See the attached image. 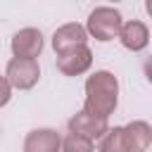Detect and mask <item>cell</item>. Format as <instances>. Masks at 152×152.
Masks as SVG:
<instances>
[{
    "instance_id": "cell-1",
    "label": "cell",
    "mask_w": 152,
    "mask_h": 152,
    "mask_svg": "<svg viewBox=\"0 0 152 152\" xmlns=\"http://www.w3.org/2000/svg\"><path fill=\"white\" fill-rule=\"evenodd\" d=\"M119 102V81L112 71H95L93 76H88L86 81V102H83V112L97 116V119H107L109 114H114Z\"/></svg>"
},
{
    "instance_id": "cell-2",
    "label": "cell",
    "mask_w": 152,
    "mask_h": 152,
    "mask_svg": "<svg viewBox=\"0 0 152 152\" xmlns=\"http://www.w3.org/2000/svg\"><path fill=\"white\" fill-rule=\"evenodd\" d=\"M121 14L119 10L114 7H95L90 14H88V21H86V33L93 36L95 40L100 43H107V40H114L119 36V28H121Z\"/></svg>"
},
{
    "instance_id": "cell-3",
    "label": "cell",
    "mask_w": 152,
    "mask_h": 152,
    "mask_svg": "<svg viewBox=\"0 0 152 152\" xmlns=\"http://www.w3.org/2000/svg\"><path fill=\"white\" fill-rule=\"evenodd\" d=\"M40 78V66L36 59H17L12 57L7 62L5 69V81L10 83V88L17 90H31Z\"/></svg>"
},
{
    "instance_id": "cell-4",
    "label": "cell",
    "mask_w": 152,
    "mask_h": 152,
    "mask_svg": "<svg viewBox=\"0 0 152 152\" xmlns=\"http://www.w3.org/2000/svg\"><path fill=\"white\" fill-rule=\"evenodd\" d=\"M10 48L17 59H36L43 50V33L38 28H21L12 36Z\"/></svg>"
},
{
    "instance_id": "cell-5",
    "label": "cell",
    "mask_w": 152,
    "mask_h": 152,
    "mask_svg": "<svg viewBox=\"0 0 152 152\" xmlns=\"http://www.w3.org/2000/svg\"><path fill=\"white\" fill-rule=\"evenodd\" d=\"M90 64H93V52L88 45H78L74 50L57 55V69L64 76H81L90 69Z\"/></svg>"
},
{
    "instance_id": "cell-6",
    "label": "cell",
    "mask_w": 152,
    "mask_h": 152,
    "mask_svg": "<svg viewBox=\"0 0 152 152\" xmlns=\"http://www.w3.org/2000/svg\"><path fill=\"white\" fill-rule=\"evenodd\" d=\"M107 128H109L107 126V119H97V116H93V114H88L83 109L69 119V133H74L78 138H86L90 142L100 140Z\"/></svg>"
},
{
    "instance_id": "cell-7",
    "label": "cell",
    "mask_w": 152,
    "mask_h": 152,
    "mask_svg": "<svg viewBox=\"0 0 152 152\" xmlns=\"http://www.w3.org/2000/svg\"><path fill=\"white\" fill-rule=\"evenodd\" d=\"M86 40H88V33H86V28H83L81 24H76V21L64 24V26H59V28L52 33V48H55L57 55H62V52H66V50H74V48H78V45H86Z\"/></svg>"
},
{
    "instance_id": "cell-8",
    "label": "cell",
    "mask_w": 152,
    "mask_h": 152,
    "mask_svg": "<svg viewBox=\"0 0 152 152\" xmlns=\"http://www.w3.org/2000/svg\"><path fill=\"white\" fill-rule=\"evenodd\" d=\"M116 38L121 40V45H124L126 50H131V52H140V50H145L147 43H150V31H147V26H145L142 21L131 19V21L121 24Z\"/></svg>"
},
{
    "instance_id": "cell-9",
    "label": "cell",
    "mask_w": 152,
    "mask_h": 152,
    "mask_svg": "<svg viewBox=\"0 0 152 152\" xmlns=\"http://www.w3.org/2000/svg\"><path fill=\"white\" fill-rule=\"evenodd\" d=\"M62 138L52 128H36L24 138V152H59Z\"/></svg>"
},
{
    "instance_id": "cell-10",
    "label": "cell",
    "mask_w": 152,
    "mask_h": 152,
    "mask_svg": "<svg viewBox=\"0 0 152 152\" xmlns=\"http://www.w3.org/2000/svg\"><path fill=\"white\" fill-rule=\"evenodd\" d=\"M121 128H124L128 152H147V147L152 142V128L147 121H131Z\"/></svg>"
},
{
    "instance_id": "cell-11",
    "label": "cell",
    "mask_w": 152,
    "mask_h": 152,
    "mask_svg": "<svg viewBox=\"0 0 152 152\" xmlns=\"http://www.w3.org/2000/svg\"><path fill=\"white\" fill-rule=\"evenodd\" d=\"M97 150H100V152H128L126 138H124V128H121V126L107 128V131L102 133V138L97 140Z\"/></svg>"
},
{
    "instance_id": "cell-12",
    "label": "cell",
    "mask_w": 152,
    "mask_h": 152,
    "mask_svg": "<svg viewBox=\"0 0 152 152\" xmlns=\"http://www.w3.org/2000/svg\"><path fill=\"white\" fill-rule=\"evenodd\" d=\"M93 150H95V142H90L86 138H78L74 133H69L59 145V152H93Z\"/></svg>"
},
{
    "instance_id": "cell-13",
    "label": "cell",
    "mask_w": 152,
    "mask_h": 152,
    "mask_svg": "<svg viewBox=\"0 0 152 152\" xmlns=\"http://www.w3.org/2000/svg\"><path fill=\"white\" fill-rule=\"evenodd\" d=\"M10 97H12V88L5 81V76H0V107H5L10 102Z\"/></svg>"
}]
</instances>
